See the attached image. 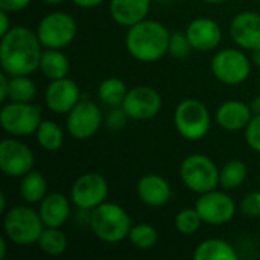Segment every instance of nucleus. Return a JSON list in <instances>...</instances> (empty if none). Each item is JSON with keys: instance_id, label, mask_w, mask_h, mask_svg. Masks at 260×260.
I'll use <instances>...</instances> for the list:
<instances>
[{"instance_id": "45", "label": "nucleus", "mask_w": 260, "mask_h": 260, "mask_svg": "<svg viewBox=\"0 0 260 260\" xmlns=\"http://www.w3.org/2000/svg\"><path fill=\"white\" fill-rule=\"evenodd\" d=\"M203 2H206V3H209V5H219V3H224V2H227V0H203Z\"/></svg>"}, {"instance_id": "20", "label": "nucleus", "mask_w": 260, "mask_h": 260, "mask_svg": "<svg viewBox=\"0 0 260 260\" xmlns=\"http://www.w3.org/2000/svg\"><path fill=\"white\" fill-rule=\"evenodd\" d=\"M70 203L72 200H69L62 193L58 192L47 193L40 203V209H38L44 227L61 229L70 216V209H72Z\"/></svg>"}, {"instance_id": "7", "label": "nucleus", "mask_w": 260, "mask_h": 260, "mask_svg": "<svg viewBox=\"0 0 260 260\" xmlns=\"http://www.w3.org/2000/svg\"><path fill=\"white\" fill-rule=\"evenodd\" d=\"M210 113L209 108L198 99L181 101L174 113V123L178 134L187 140H200L210 129Z\"/></svg>"}, {"instance_id": "30", "label": "nucleus", "mask_w": 260, "mask_h": 260, "mask_svg": "<svg viewBox=\"0 0 260 260\" xmlns=\"http://www.w3.org/2000/svg\"><path fill=\"white\" fill-rule=\"evenodd\" d=\"M128 241L139 250H151L158 242V232L154 225L140 222L131 227Z\"/></svg>"}, {"instance_id": "17", "label": "nucleus", "mask_w": 260, "mask_h": 260, "mask_svg": "<svg viewBox=\"0 0 260 260\" xmlns=\"http://www.w3.org/2000/svg\"><path fill=\"white\" fill-rule=\"evenodd\" d=\"M186 35L193 50L198 52L215 50L222 40L221 26L209 17H198L192 20L186 29Z\"/></svg>"}, {"instance_id": "31", "label": "nucleus", "mask_w": 260, "mask_h": 260, "mask_svg": "<svg viewBox=\"0 0 260 260\" xmlns=\"http://www.w3.org/2000/svg\"><path fill=\"white\" fill-rule=\"evenodd\" d=\"M203 219L198 213V210L193 209H183L177 213L175 216V229L178 230V233L184 235V236H190L195 235L201 225H203Z\"/></svg>"}, {"instance_id": "38", "label": "nucleus", "mask_w": 260, "mask_h": 260, "mask_svg": "<svg viewBox=\"0 0 260 260\" xmlns=\"http://www.w3.org/2000/svg\"><path fill=\"white\" fill-rule=\"evenodd\" d=\"M9 12H6V11H3V9H0V37H3L5 34H8L9 30H11V23H9V15H8Z\"/></svg>"}, {"instance_id": "4", "label": "nucleus", "mask_w": 260, "mask_h": 260, "mask_svg": "<svg viewBox=\"0 0 260 260\" xmlns=\"http://www.w3.org/2000/svg\"><path fill=\"white\" fill-rule=\"evenodd\" d=\"M44 224L40 218V213L27 206H15L5 213L3 218V232L9 242L27 247L37 244Z\"/></svg>"}, {"instance_id": "34", "label": "nucleus", "mask_w": 260, "mask_h": 260, "mask_svg": "<svg viewBox=\"0 0 260 260\" xmlns=\"http://www.w3.org/2000/svg\"><path fill=\"white\" fill-rule=\"evenodd\" d=\"M241 212L248 218H259L260 216V192L248 193L241 203Z\"/></svg>"}, {"instance_id": "9", "label": "nucleus", "mask_w": 260, "mask_h": 260, "mask_svg": "<svg viewBox=\"0 0 260 260\" xmlns=\"http://www.w3.org/2000/svg\"><path fill=\"white\" fill-rule=\"evenodd\" d=\"M213 76L225 85H238L248 79L251 59L239 49H222L212 58Z\"/></svg>"}, {"instance_id": "1", "label": "nucleus", "mask_w": 260, "mask_h": 260, "mask_svg": "<svg viewBox=\"0 0 260 260\" xmlns=\"http://www.w3.org/2000/svg\"><path fill=\"white\" fill-rule=\"evenodd\" d=\"M41 43L37 32L26 26H12L2 37L0 64L9 76H29L40 69Z\"/></svg>"}, {"instance_id": "39", "label": "nucleus", "mask_w": 260, "mask_h": 260, "mask_svg": "<svg viewBox=\"0 0 260 260\" xmlns=\"http://www.w3.org/2000/svg\"><path fill=\"white\" fill-rule=\"evenodd\" d=\"M73 5H76L78 8H84V9H91L96 8L99 5H102L105 0H72Z\"/></svg>"}, {"instance_id": "36", "label": "nucleus", "mask_w": 260, "mask_h": 260, "mask_svg": "<svg viewBox=\"0 0 260 260\" xmlns=\"http://www.w3.org/2000/svg\"><path fill=\"white\" fill-rule=\"evenodd\" d=\"M32 0H0V9L6 12H18L26 9Z\"/></svg>"}, {"instance_id": "37", "label": "nucleus", "mask_w": 260, "mask_h": 260, "mask_svg": "<svg viewBox=\"0 0 260 260\" xmlns=\"http://www.w3.org/2000/svg\"><path fill=\"white\" fill-rule=\"evenodd\" d=\"M8 93H9V75L3 72L0 75V101L3 104H6L8 101Z\"/></svg>"}, {"instance_id": "8", "label": "nucleus", "mask_w": 260, "mask_h": 260, "mask_svg": "<svg viewBox=\"0 0 260 260\" xmlns=\"http://www.w3.org/2000/svg\"><path fill=\"white\" fill-rule=\"evenodd\" d=\"M40 108L30 102H8L0 111V125L12 137H26L37 133L41 123Z\"/></svg>"}, {"instance_id": "11", "label": "nucleus", "mask_w": 260, "mask_h": 260, "mask_svg": "<svg viewBox=\"0 0 260 260\" xmlns=\"http://www.w3.org/2000/svg\"><path fill=\"white\" fill-rule=\"evenodd\" d=\"M163 107L160 93L149 85H137L128 90L122 108L129 119L134 120H151L158 116Z\"/></svg>"}, {"instance_id": "40", "label": "nucleus", "mask_w": 260, "mask_h": 260, "mask_svg": "<svg viewBox=\"0 0 260 260\" xmlns=\"http://www.w3.org/2000/svg\"><path fill=\"white\" fill-rule=\"evenodd\" d=\"M250 107H251V111L253 114H260V96H256L251 102H250Z\"/></svg>"}, {"instance_id": "16", "label": "nucleus", "mask_w": 260, "mask_h": 260, "mask_svg": "<svg viewBox=\"0 0 260 260\" xmlns=\"http://www.w3.org/2000/svg\"><path fill=\"white\" fill-rule=\"evenodd\" d=\"M230 37L244 50L260 49V14L254 11H244L230 21Z\"/></svg>"}, {"instance_id": "15", "label": "nucleus", "mask_w": 260, "mask_h": 260, "mask_svg": "<svg viewBox=\"0 0 260 260\" xmlns=\"http://www.w3.org/2000/svg\"><path fill=\"white\" fill-rule=\"evenodd\" d=\"M81 101V90L70 78L50 81L44 91L47 108L56 114H69Z\"/></svg>"}, {"instance_id": "10", "label": "nucleus", "mask_w": 260, "mask_h": 260, "mask_svg": "<svg viewBox=\"0 0 260 260\" xmlns=\"http://www.w3.org/2000/svg\"><path fill=\"white\" fill-rule=\"evenodd\" d=\"M110 192L108 181L98 172H87L76 178L70 189L72 203L81 210H93L107 201Z\"/></svg>"}, {"instance_id": "12", "label": "nucleus", "mask_w": 260, "mask_h": 260, "mask_svg": "<svg viewBox=\"0 0 260 260\" xmlns=\"http://www.w3.org/2000/svg\"><path fill=\"white\" fill-rule=\"evenodd\" d=\"M195 209L198 210L203 222L209 225H224L236 215V204L232 197L216 189L201 193L197 200Z\"/></svg>"}, {"instance_id": "19", "label": "nucleus", "mask_w": 260, "mask_h": 260, "mask_svg": "<svg viewBox=\"0 0 260 260\" xmlns=\"http://www.w3.org/2000/svg\"><path fill=\"white\" fill-rule=\"evenodd\" d=\"M137 195L149 207H163L171 201L172 189L161 175L146 174L137 183Z\"/></svg>"}, {"instance_id": "43", "label": "nucleus", "mask_w": 260, "mask_h": 260, "mask_svg": "<svg viewBox=\"0 0 260 260\" xmlns=\"http://www.w3.org/2000/svg\"><path fill=\"white\" fill-rule=\"evenodd\" d=\"M253 61L256 62V66H259L260 67V49L253 52Z\"/></svg>"}, {"instance_id": "13", "label": "nucleus", "mask_w": 260, "mask_h": 260, "mask_svg": "<svg viewBox=\"0 0 260 260\" xmlns=\"http://www.w3.org/2000/svg\"><path fill=\"white\" fill-rule=\"evenodd\" d=\"M102 125V113L93 101H79L78 105L67 114L66 126L69 134L76 140L91 139Z\"/></svg>"}, {"instance_id": "23", "label": "nucleus", "mask_w": 260, "mask_h": 260, "mask_svg": "<svg viewBox=\"0 0 260 260\" xmlns=\"http://www.w3.org/2000/svg\"><path fill=\"white\" fill-rule=\"evenodd\" d=\"M197 260H238L239 254L235 247L222 239H206L193 251Z\"/></svg>"}, {"instance_id": "44", "label": "nucleus", "mask_w": 260, "mask_h": 260, "mask_svg": "<svg viewBox=\"0 0 260 260\" xmlns=\"http://www.w3.org/2000/svg\"><path fill=\"white\" fill-rule=\"evenodd\" d=\"M43 3H46V5H59L61 2H64V0H41Z\"/></svg>"}, {"instance_id": "41", "label": "nucleus", "mask_w": 260, "mask_h": 260, "mask_svg": "<svg viewBox=\"0 0 260 260\" xmlns=\"http://www.w3.org/2000/svg\"><path fill=\"white\" fill-rule=\"evenodd\" d=\"M6 236H3L2 239H0V259L3 260L6 257V250H8V244H6Z\"/></svg>"}, {"instance_id": "6", "label": "nucleus", "mask_w": 260, "mask_h": 260, "mask_svg": "<svg viewBox=\"0 0 260 260\" xmlns=\"http://www.w3.org/2000/svg\"><path fill=\"white\" fill-rule=\"evenodd\" d=\"M78 34L76 20L62 11L44 15L37 27V35L44 49H64L72 44Z\"/></svg>"}, {"instance_id": "32", "label": "nucleus", "mask_w": 260, "mask_h": 260, "mask_svg": "<svg viewBox=\"0 0 260 260\" xmlns=\"http://www.w3.org/2000/svg\"><path fill=\"white\" fill-rule=\"evenodd\" d=\"M193 50L186 32L181 34V32H174L171 34V40H169V47H168V53L172 56V58H177V59H186L190 52Z\"/></svg>"}, {"instance_id": "3", "label": "nucleus", "mask_w": 260, "mask_h": 260, "mask_svg": "<svg viewBox=\"0 0 260 260\" xmlns=\"http://www.w3.org/2000/svg\"><path fill=\"white\" fill-rule=\"evenodd\" d=\"M133 225L131 216L119 204L105 201L90 210V229L102 242L119 244L123 239H128Z\"/></svg>"}, {"instance_id": "42", "label": "nucleus", "mask_w": 260, "mask_h": 260, "mask_svg": "<svg viewBox=\"0 0 260 260\" xmlns=\"http://www.w3.org/2000/svg\"><path fill=\"white\" fill-rule=\"evenodd\" d=\"M0 212L6 213V197L3 193L0 195Z\"/></svg>"}, {"instance_id": "18", "label": "nucleus", "mask_w": 260, "mask_h": 260, "mask_svg": "<svg viewBox=\"0 0 260 260\" xmlns=\"http://www.w3.org/2000/svg\"><path fill=\"white\" fill-rule=\"evenodd\" d=\"M253 111L250 104H245L242 101L230 99L222 102L216 113H215V120L216 123L224 129L230 133L242 131L248 126V123L253 119Z\"/></svg>"}, {"instance_id": "5", "label": "nucleus", "mask_w": 260, "mask_h": 260, "mask_svg": "<svg viewBox=\"0 0 260 260\" xmlns=\"http://www.w3.org/2000/svg\"><path fill=\"white\" fill-rule=\"evenodd\" d=\"M219 169L216 163L203 154H192L186 157L180 166V177L183 184L195 193H206L219 186Z\"/></svg>"}, {"instance_id": "27", "label": "nucleus", "mask_w": 260, "mask_h": 260, "mask_svg": "<svg viewBox=\"0 0 260 260\" xmlns=\"http://www.w3.org/2000/svg\"><path fill=\"white\" fill-rule=\"evenodd\" d=\"M126 93H128V88H126L125 82L116 76L104 79L98 87V96H99L101 102L105 105H110V107L122 105Z\"/></svg>"}, {"instance_id": "26", "label": "nucleus", "mask_w": 260, "mask_h": 260, "mask_svg": "<svg viewBox=\"0 0 260 260\" xmlns=\"http://www.w3.org/2000/svg\"><path fill=\"white\" fill-rule=\"evenodd\" d=\"M248 174V169L242 160L233 158L227 161L219 172V184L224 190H235L242 186Z\"/></svg>"}, {"instance_id": "29", "label": "nucleus", "mask_w": 260, "mask_h": 260, "mask_svg": "<svg viewBox=\"0 0 260 260\" xmlns=\"http://www.w3.org/2000/svg\"><path fill=\"white\" fill-rule=\"evenodd\" d=\"M37 96V85L29 76H9L8 101L32 102Z\"/></svg>"}, {"instance_id": "2", "label": "nucleus", "mask_w": 260, "mask_h": 260, "mask_svg": "<svg viewBox=\"0 0 260 260\" xmlns=\"http://www.w3.org/2000/svg\"><path fill=\"white\" fill-rule=\"evenodd\" d=\"M171 32L155 20H143L128 27L125 46L128 53L140 62H155L168 53Z\"/></svg>"}, {"instance_id": "22", "label": "nucleus", "mask_w": 260, "mask_h": 260, "mask_svg": "<svg viewBox=\"0 0 260 260\" xmlns=\"http://www.w3.org/2000/svg\"><path fill=\"white\" fill-rule=\"evenodd\" d=\"M38 70L49 81L62 79L67 78L70 73V61L61 52V49H44L41 53Z\"/></svg>"}, {"instance_id": "24", "label": "nucleus", "mask_w": 260, "mask_h": 260, "mask_svg": "<svg viewBox=\"0 0 260 260\" xmlns=\"http://www.w3.org/2000/svg\"><path fill=\"white\" fill-rule=\"evenodd\" d=\"M47 195V180L38 171H30L21 177L20 181V197L27 204L41 203Z\"/></svg>"}, {"instance_id": "25", "label": "nucleus", "mask_w": 260, "mask_h": 260, "mask_svg": "<svg viewBox=\"0 0 260 260\" xmlns=\"http://www.w3.org/2000/svg\"><path fill=\"white\" fill-rule=\"evenodd\" d=\"M35 134L38 145L49 152H55L61 149V146L64 145L62 128L55 120H41Z\"/></svg>"}, {"instance_id": "14", "label": "nucleus", "mask_w": 260, "mask_h": 260, "mask_svg": "<svg viewBox=\"0 0 260 260\" xmlns=\"http://www.w3.org/2000/svg\"><path fill=\"white\" fill-rule=\"evenodd\" d=\"M35 155L32 149L17 139H5L0 143V169L5 175L21 178L32 171Z\"/></svg>"}, {"instance_id": "28", "label": "nucleus", "mask_w": 260, "mask_h": 260, "mask_svg": "<svg viewBox=\"0 0 260 260\" xmlns=\"http://www.w3.org/2000/svg\"><path fill=\"white\" fill-rule=\"evenodd\" d=\"M37 244L38 248L47 256H61L66 253L69 247L66 235L61 232V229H55V227H44Z\"/></svg>"}, {"instance_id": "33", "label": "nucleus", "mask_w": 260, "mask_h": 260, "mask_svg": "<svg viewBox=\"0 0 260 260\" xmlns=\"http://www.w3.org/2000/svg\"><path fill=\"white\" fill-rule=\"evenodd\" d=\"M245 140L253 151L260 154V114L253 116L251 122L245 128Z\"/></svg>"}, {"instance_id": "35", "label": "nucleus", "mask_w": 260, "mask_h": 260, "mask_svg": "<svg viewBox=\"0 0 260 260\" xmlns=\"http://www.w3.org/2000/svg\"><path fill=\"white\" fill-rule=\"evenodd\" d=\"M128 119H129V117L126 116V113L123 111V108H120V110H113V111L108 114V117H107V125H108L110 129L117 131V129H122V128L126 125V120H128Z\"/></svg>"}, {"instance_id": "21", "label": "nucleus", "mask_w": 260, "mask_h": 260, "mask_svg": "<svg viewBox=\"0 0 260 260\" xmlns=\"http://www.w3.org/2000/svg\"><path fill=\"white\" fill-rule=\"evenodd\" d=\"M151 11V0H111L110 14L113 20L125 27H131L146 20Z\"/></svg>"}]
</instances>
